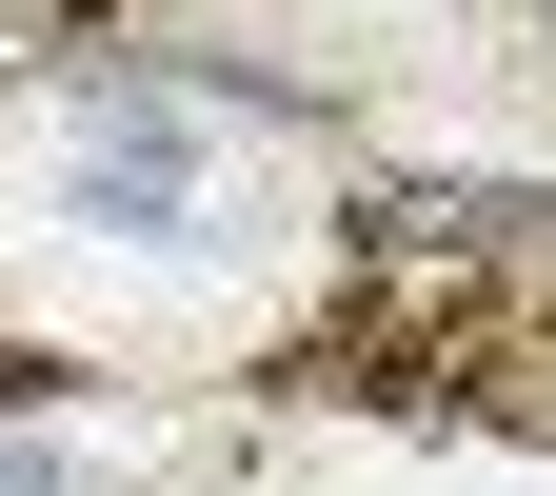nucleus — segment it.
<instances>
[{"label":"nucleus","instance_id":"f257e3e1","mask_svg":"<svg viewBox=\"0 0 556 496\" xmlns=\"http://www.w3.org/2000/svg\"><path fill=\"white\" fill-rule=\"evenodd\" d=\"M80 219H100V239H179V219H199L179 100H80Z\"/></svg>","mask_w":556,"mask_h":496},{"label":"nucleus","instance_id":"f03ea898","mask_svg":"<svg viewBox=\"0 0 556 496\" xmlns=\"http://www.w3.org/2000/svg\"><path fill=\"white\" fill-rule=\"evenodd\" d=\"M0 496H40V457H0Z\"/></svg>","mask_w":556,"mask_h":496}]
</instances>
